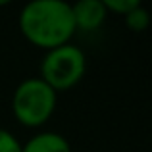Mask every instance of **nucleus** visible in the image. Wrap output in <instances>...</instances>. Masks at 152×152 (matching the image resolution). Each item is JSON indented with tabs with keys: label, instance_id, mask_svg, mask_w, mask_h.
<instances>
[{
	"label": "nucleus",
	"instance_id": "nucleus-5",
	"mask_svg": "<svg viewBox=\"0 0 152 152\" xmlns=\"http://www.w3.org/2000/svg\"><path fill=\"white\" fill-rule=\"evenodd\" d=\"M21 152H71V145L56 131H42L21 145Z\"/></svg>",
	"mask_w": 152,
	"mask_h": 152
},
{
	"label": "nucleus",
	"instance_id": "nucleus-8",
	"mask_svg": "<svg viewBox=\"0 0 152 152\" xmlns=\"http://www.w3.org/2000/svg\"><path fill=\"white\" fill-rule=\"evenodd\" d=\"M0 152H21V142L14 133L0 127Z\"/></svg>",
	"mask_w": 152,
	"mask_h": 152
},
{
	"label": "nucleus",
	"instance_id": "nucleus-1",
	"mask_svg": "<svg viewBox=\"0 0 152 152\" xmlns=\"http://www.w3.org/2000/svg\"><path fill=\"white\" fill-rule=\"evenodd\" d=\"M18 25L25 41L41 50H52L71 42L75 21L66 0H33L19 12Z\"/></svg>",
	"mask_w": 152,
	"mask_h": 152
},
{
	"label": "nucleus",
	"instance_id": "nucleus-2",
	"mask_svg": "<svg viewBox=\"0 0 152 152\" xmlns=\"http://www.w3.org/2000/svg\"><path fill=\"white\" fill-rule=\"evenodd\" d=\"M58 104V93L41 77H27L15 87L12 96V114L23 127H41L52 118Z\"/></svg>",
	"mask_w": 152,
	"mask_h": 152
},
{
	"label": "nucleus",
	"instance_id": "nucleus-4",
	"mask_svg": "<svg viewBox=\"0 0 152 152\" xmlns=\"http://www.w3.org/2000/svg\"><path fill=\"white\" fill-rule=\"evenodd\" d=\"M71 14L75 29L81 31H96L108 18L102 0H77L75 4H71Z\"/></svg>",
	"mask_w": 152,
	"mask_h": 152
},
{
	"label": "nucleus",
	"instance_id": "nucleus-6",
	"mask_svg": "<svg viewBox=\"0 0 152 152\" xmlns=\"http://www.w3.org/2000/svg\"><path fill=\"white\" fill-rule=\"evenodd\" d=\"M123 19H125L127 29H131L133 33H142L150 25V14L142 4H139L135 10H131L127 15H123Z\"/></svg>",
	"mask_w": 152,
	"mask_h": 152
},
{
	"label": "nucleus",
	"instance_id": "nucleus-3",
	"mask_svg": "<svg viewBox=\"0 0 152 152\" xmlns=\"http://www.w3.org/2000/svg\"><path fill=\"white\" fill-rule=\"evenodd\" d=\"M87 71V56L79 46L67 45L46 50L39 66V77L56 93L75 87Z\"/></svg>",
	"mask_w": 152,
	"mask_h": 152
},
{
	"label": "nucleus",
	"instance_id": "nucleus-7",
	"mask_svg": "<svg viewBox=\"0 0 152 152\" xmlns=\"http://www.w3.org/2000/svg\"><path fill=\"white\" fill-rule=\"evenodd\" d=\"M104 8H106L108 14H118V15H127L131 10L139 6V0H102Z\"/></svg>",
	"mask_w": 152,
	"mask_h": 152
}]
</instances>
